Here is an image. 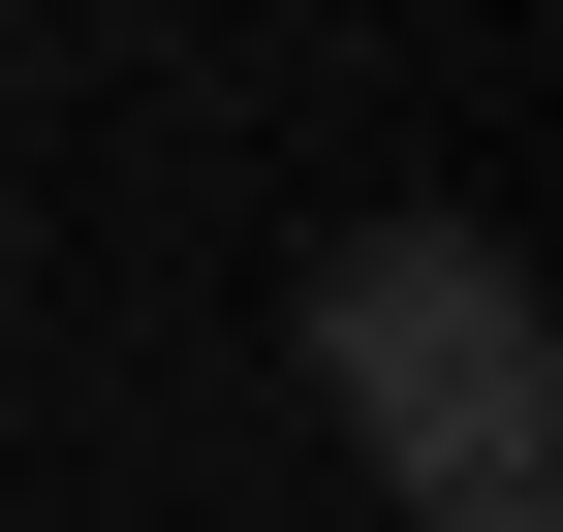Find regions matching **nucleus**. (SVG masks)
<instances>
[{"instance_id": "nucleus-2", "label": "nucleus", "mask_w": 563, "mask_h": 532, "mask_svg": "<svg viewBox=\"0 0 563 532\" xmlns=\"http://www.w3.org/2000/svg\"><path fill=\"white\" fill-rule=\"evenodd\" d=\"M407 532H532V501H407Z\"/></svg>"}, {"instance_id": "nucleus-1", "label": "nucleus", "mask_w": 563, "mask_h": 532, "mask_svg": "<svg viewBox=\"0 0 563 532\" xmlns=\"http://www.w3.org/2000/svg\"><path fill=\"white\" fill-rule=\"evenodd\" d=\"M313 408L376 439L407 501H532V439H563L532 251H501V220H344V251H313Z\"/></svg>"}]
</instances>
